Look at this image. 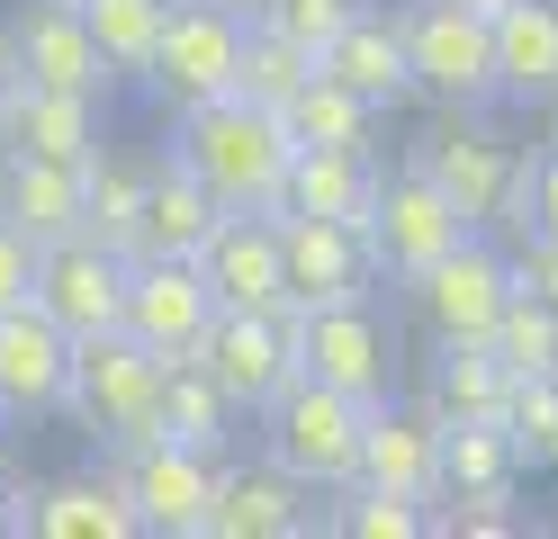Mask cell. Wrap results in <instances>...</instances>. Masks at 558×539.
<instances>
[{"mask_svg":"<svg viewBox=\"0 0 558 539\" xmlns=\"http://www.w3.org/2000/svg\"><path fill=\"white\" fill-rule=\"evenodd\" d=\"M289 154L298 135L279 108L217 90L198 108H171V162H181L226 216H279V189H289Z\"/></svg>","mask_w":558,"mask_h":539,"instance_id":"1","label":"cell"},{"mask_svg":"<svg viewBox=\"0 0 558 539\" xmlns=\"http://www.w3.org/2000/svg\"><path fill=\"white\" fill-rule=\"evenodd\" d=\"M361 422H369L361 395H342L325 378H289L262 405V458L279 477H298L306 494H333L361 477Z\"/></svg>","mask_w":558,"mask_h":539,"instance_id":"2","label":"cell"},{"mask_svg":"<svg viewBox=\"0 0 558 539\" xmlns=\"http://www.w3.org/2000/svg\"><path fill=\"white\" fill-rule=\"evenodd\" d=\"M63 414H73L90 441H109V450L154 441L162 431V359L135 342L126 323L73 342V395H63Z\"/></svg>","mask_w":558,"mask_h":539,"instance_id":"3","label":"cell"},{"mask_svg":"<svg viewBox=\"0 0 558 539\" xmlns=\"http://www.w3.org/2000/svg\"><path fill=\"white\" fill-rule=\"evenodd\" d=\"M405 19V63L414 90L441 108H486L496 99V19L469 10V0H414Z\"/></svg>","mask_w":558,"mask_h":539,"instance_id":"4","label":"cell"},{"mask_svg":"<svg viewBox=\"0 0 558 539\" xmlns=\"http://www.w3.org/2000/svg\"><path fill=\"white\" fill-rule=\"evenodd\" d=\"M414 171H424L469 225H496V216H513V189H522V144H505L496 126H477V108H450V118L424 135Z\"/></svg>","mask_w":558,"mask_h":539,"instance_id":"5","label":"cell"},{"mask_svg":"<svg viewBox=\"0 0 558 539\" xmlns=\"http://www.w3.org/2000/svg\"><path fill=\"white\" fill-rule=\"evenodd\" d=\"M298 297L279 306V315H253V306H217V323H207V342L190 351L207 378H217L234 395V414H262L279 387L298 378Z\"/></svg>","mask_w":558,"mask_h":539,"instance_id":"6","label":"cell"},{"mask_svg":"<svg viewBox=\"0 0 558 539\" xmlns=\"http://www.w3.org/2000/svg\"><path fill=\"white\" fill-rule=\"evenodd\" d=\"M234 54H243V10H226V0H171L154 63H145V90L162 108H198V99L234 90Z\"/></svg>","mask_w":558,"mask_h":539,"instance_id":"7","label":"cell"},{"mask_svg":"<svg viewBox=\"0 0 558 539\" xmlns=\"http://www.w3.org/2000/svg\"><path fill=\"white\" fill-rule=\"evenodd\" d=\"M405 297H414V323H424L433 342H486L496 315H505V297H513V261L469 234V243H450L433 270H414Z\"/></svg>","mask_w":558,"mask_h":539,"instance_id":"8","label":"cell"},{"mask_svg":"<svg viewBox=\"0 0 558 539\" xmlns=\"http://www.w3.org/2000/svg\"><path fill=\"white\" fill-rule=\"evenodd\" d=\"M298 378H325L361 405H388V378H397V351H388V323H378L369 297H333V306H306L298 315Z\"/></svg>","mask_w":558,"mask_h":539,"instance_id":"9","label":"cell"},{"mask_svg":"<svg viewBox=\"0 0 558 539\" xmlns=\"http://www.w3.org/2000/svg\"><path fill=\"white\" fill-rule=\"evenodd\" d=\"M109 477L135 503V530H162V539H198L207 530V494H217V450H190V441H135L118 450Z\"/></svg>","mask_w":558,"mask_h":539,"instance_id":"10","label":"cell"},{"mask_svg":"<svg viewBox=\"0 0 558 539\" xmlns=\"http://www.w3.org/2000/svg\"><path fill=\"white\" fill-rule=\"evenodd\" d=\"M469 234H477V225H469V216L450 207L414 162H405V171H378V198H369V252H378V270H388V279L433 270L441 252L469 243Z\"/></svg>","mask_w":558,"mask_h":539,"instance_id":"11","label":"cell"},{"mask_svg":"<svg viewBox=\"0 0 558 539\" xmlns=\"http://www.w3.org/2000/svg\"><path fill=\"white\" fill-rule=\"evenodd\" d=\"M217 323V287L198 261H171V252H135L126 261V333L154 359H190Z\"/></svg>","mask_w":558,"mask_h":539,"instance_id":"12","label":"cell"},{"mask_svg":"<svg viewBox=\"0 0 558 539\" xmlns=\"http://www.w3.org/2000/svg\"><path fill=\"white\" fill-rule=\"evenodd\" d=\"M37 306H46L73 342L118 333V323H126V252L90 243V234L37 243Z\"/></svg>","mask_w":558,"mask_h":539,"instance_id":"13","label":"cell"},{"mask_svg":"<svg viewBox=\"0 0 558 539\" xmlns=\"http://www.w3.org/2000/svg\"><path fill=\"white\" fill-rule=\"evenodd\" d=\"M63 395H73V333L37 297L0 306V414H63Z\"/></svg>","mask_w":558,"mask_h":539,"instance_id":"14","label":"cell"},{"mask_svg":"<svg viewBox=\"0 0 558 539\" xmlns=\"http://www.w3.org/2000/svg\"><path fill=\"white\" fill-rule=\"evenodd\" d=\"M279 270H289V297H298V306H333V297H369L378 252H369L361 225L279 207Z\"/></svg>","mask_w":558,"mask_h":539,"instance_id":"15","label":"cell"},{"mask_svg":"<svg viewBox=\"0 0 558 539\" xmlns=\"http://www.w3.org/2000/svg\"><path fill=\"white\" fill-rule=\"evenodd\" d=\"M10 72L19 82H46V90H82L99 99L109 90V63H99L90 46V19H82V0H27V10L10 19Z\"/></svg>","mask_w":558,"mask_h":539,"instance_id":"16","label":"cell"},{"mask_svg":"<svg viewBox=\"0 0 558 539\" xmlns=\"http://www.w3.org/2000/svg\"><path fill=\"white\" fill-rule=\"evenodd\" d=\"M198 270L217 287V306L279 315L289 306V270H279V216H217V234L198 243Z\"/></svg>","mask_w":558,"mask_h":539,"instance_id":"17","label":"cell"},{"mask_svg":"<svg viewBox=\"0 0 558 539\" xmlns=\"http://www.w3.org/2000/svg\"><path fill=\"white\" fill-rule=\"evenodd\" d=\"M361 486L441 503V422H433V405H369V422H361Z\"/></svg>","mask_w":558,"mask_h":539,"instance_id":"18","label":"cell"},{"mask_svg":"<svg viewBox=\"0 0 558 539\" xmlns=\"http://www.w3.org/2000/svg\"><path fill=\"white\" fill-rule=\"evenodd\" d=\"M316 522V494L279 467H217V494H207V530L198 539H298Z\"/></svg>","mask_w":558,"mask_h":539,"instance_id":"19","label":"cell"},{"mask_svg":"<svg viewBox=\"0 0 558 539\" xmlns=\"http://www.w3.org/2000/svg\"><path fill=\"white\" fill-rule=\"evenodd\" d=\"M342 90H361L369 108H405L414 99V63H405V19L388 10H352V27L316 54Z\"/></svg>","mask_w":558,"mask_h":539,"instance_id":"20","label":"cell"},{"mask_svg":"<svg viewBox=\"0 0 558 539\" xmlns=\"http://www.w3.org/2000/svg\"><path fill=\"white\" fill-rule=\"evenodd\" d=\"M496 19V99L558 108V0H505Z\"/></svg>","mask_w":558,"mask_h":539,"instance_id":"21","label":"cell"},{"mask_svg":"<svg viewBox=\"0 0 558 539\" xmlns=\"http://www.w3.org/2000/svg\"><path fill=\"white\" fill-rule=\"evenodd\" d=\"M0 216L27 243H63L82 234V162H46V154H0Z\"/></svg>","mask_w":558,"mask_h":539,"instance_id":"22","label":"cell"},{"mask_svg":"<svg viewBox=\"0 0 558 539\" xmlns=\"http://www.w3.org/2000/svg\"><path fill=\"white\" fill-rule=\"evenodd\" d=\"M0 144L46 154V162H90V154H99V99H82V90H46V82H19L10 108H0Z\"/></svg>","mask_w":558,"mask_h":539,"instance_id":"23","label":"cell"},{"mask_svg":"<svg viewBox=\"0 0 558 539\" xmlns=\"http://www.w3.org/2000/svg\"><path fill=\"white\" fill-rule=\"evenodd\" d=\"M369 198H378V162L369 154H342V144H298V154H289V189H279V207L333 216V225H361L369 234Z\"/></svg>","mask_w":558,"mask_h":539,"instance_id":"24","label":"cell"},{"mask_svg":"<svg viewBox=\"0 0 558 539\" xmlns=\"http://www.w3.org/2000/svg\"><path fill=\"white\" fill-rule=\"evenodd\" d=\"M19 530H37V539H135V503H126L118 477H63V486L27 494Z\"/></svg>","mask_w":558,"mask_h":539,"instance_id":"25","label":"cell"},{"mask_svg":"<svg viewBox=\"0 0 558 539\" xmlns=\"http://www.w3.org/2000/svg\"><path fill=\"white\" fill-rule=\"evenodd\" d=\"M433 422H505L513 405V369L486 342H433V387H424Z\"/></svg>","mask_w":558,"mask_h":539,"instance_id":"26","label":"cell"},{"mask_svg":"<svg viewBox=\"0 0 558 539\" xmlns=\"http://www.w3.org/2000/svg\"><path fill=\"white\" fill-rule=\"evenodd\" d=\"M145 162H126V154H90L82 162V234L90 243H109V252H145Z\"/></svg>","mask_w":558,"mask_h":539,"instance_id":"27","label":"cell"},{"mask_svg":"<svg viewBox=\"0 0 558 539\" xmlns=\"http://www.w3.org/2000/svg\"><path fill=\"white\" fill-rule=\"evenodd\" d=\"M217 198L198 189V180L181 171V162H162L154 180H145V252H171V261H198V243L217 234Z\"/></svg>","mask_w":558,"mask_h":539,"instance_id":"28","label":"cell"},{"mask_svg":"<svg viewBox=\"0 0 558 539\" xmlns=\"http://www.w3.org/2000/svg\"><path fill=\"white\" fill-rule=\"evenodd\" d=\"M162 441L226 450L234 441V395L198 369V359H162Z\"/></svg>","mask_w":558,"mask_h":539,"instance_id":"29","label":"cell"},{"mask_svg":"<svg viewBox=\"0 0 558 539\" xmlns=\"http://www.w3.org/2000/svg\"><path fill=\"white\" fill-rule=\"evenodd\" d=\"M279 118H289V135H298V144H342V154H369L378 108H369L361 90H342L333 72L316 63V72H306V90H298L289 108H279Z\"/></svg>","mask_w":558,"mask_h":539,"instance_id":"30","label":"cell"},{"mask_svg":"<svg viewBox=\"0 0 558 539\" xmlns=\"http://www.w3.org/2000/svg\"><path fill=\"white\" fill-rule=\"evenodd\" d=\"M82 19H90V46H99V63H109V82H145L171 0H82Z\"/></svg>","mask_w":558,"mask_h":539,"instance_id":"31","label":"cell"},{"mask_svg":"<svg viewBox=\"0 0 558 539\" xmlns=\"http://www.w3.org/2000/svg\"><path fill=\"white\" fill-rule=\"evenodd\" d=\"M306 72H316V54L298 46V36H279L270 19H243V54H234V90L262 99V108H289L306 90Z\"/></svg>","mask_w":558,"mask_h":539,"instance_id":"32","label":"cell"},{"mask_svg":"<svg viewBox=\"0 0 558 539\" xmlns=\"http://www.w3.org/2000/svg\"><path fill=\"white\" fill-rule=\"evenodd\" d=\"M513 477H522V450L505 422H441V494H486Z\"/></svg>","mask_w":558,"mask_h":539,"instance_id":"33","label":"cell"},{"mask_svg":"<svg viewBox=\"0 0 558 539\" xmlns=\"http://www.w3.org/2000/svg\"><path fill=\"white\" fill-rule=\"evenodd\" d=\"M333 539H414V530H433V503H414V494H388V486H333V503L316 513Z\"/></svg>","mask_w":558,"mask_h":539,"instance_id":"34","label":"cell"},{"mask_svg":"<svg viewBox=\"0 0 558 539\" xmlns=\"http://www.w3.org/2000/svg\"><path fill=\"white\" fill-rule=\"evenodd\" d=\"M486 351H496L513 378H558V315L532 297V287H513L505 315H496V333H486Z\"/></svg>","mask_w":558,"mask_h":539,"instance_id":"35","label":"cell"},{"mask_svg":"<svg viewBox=\"0 0 558 539\" xmlns=\"http://www.w3.org/2000/svg\"><path fill=\"white\" fill-rule=\"evenodd\" d=\"M505 431H513L522 467H558V378H513Z\"/></svg>","mask_w":558,"mask_h":539,"instance_id":"36","label":"cell"},{"mask_svg":"<svg viewBox=\"0 0 558 539\" xmlns=\"http://www.w3.org/2000/svg\"><path fill=\"white\" fill-rule=\"evenodd\" d=\"M352 10H361V0H262V10H253V19H270L279 36H298V46H306V54H325V46H333V36H342V27H352Z\"/></svg>","mask_w":558,"mask_h":539,"instance_id":"37","label":"cell"},{"mask_svg":"<svg viewBox=\"0 0 558 539\" xmlns=\"http://www.w3.org/2000/svg\"><path fill=\"white\" fill-rule=\"evenodd\" d=\"M513 225L558 243V144L549 154H522V189H513Z\"/></svg>","mask_w":558,"mask_h":539,"instance_id":"38","label":"cell"},{"mask_svg":"<svg viewBox=\"0 0 558 539\" xmlns=\"http://www.w3.org/2000/svg\"><path fill=\"white\" fill-rule=\"evenodd\" d=\"M433 530H469V539H505V530H522V513H513V486L450 494V513H433Z\"/></svg>","mask_w":558,"mask_h":539,"instance_id":"39","label":"cell"},{"mask_svg":"<svg viewBox=\"0 0 558 539\" xmlns=\"http://www.w3.org/2000/svg\"><path fill=\"white\" fill-rule=\"evenodd\" d=\"M19 297H37V243L0 216V306H19Z\"/></svg>","mask_w":558,"mask_h":539,"instance_id":"40","label":"cell"},{"mask_svg":"<svg viewBox=\"0 0 558 539\" xmlns=\"http://www.w3.org/2000/svg\"><path fill=\"white\" fill-rule=\"evenodd\" d=\"M513 287H532V297L558 315V243H541V234H522V252H513Z\"/></svg>","mask_w":558,"mask_h":539,"instance_id":"41","label":"cell"},{"mask_svg":"<svg viewBox=\"0 0 558 539\" xmlns=\"http://www.w3.org/2000/svg\"><path fill=\"white\" fill-rule=\"evenodd\" d=\"M19 513H27V486H19L10 450H0V530H19Z\"/></svg>","mask_w":558,"mask_h":539,"instance_id":"42","label":"cell"},{"mask_svg":"<svg viewBox=\"0 0 558 539\" xmlns=\"http://www.w3.org/2000/svg\"><path fill=\"white\" fill-rule=\"evenodd\" d=\"M10 90H19V72H10V46H0V108H10Z\"/></svg>","mask_w":558,"mask_h":539,"instance_id":"43","label":"cell"},{"mask_svg":"<svg viewBox=\"0 0 558 539\" xmlns=\"http://www.w3.org/2000/svg\"><path fill=\"white\" fill-rule=\"evenodd\" d=\"M226 10H243V19H253V10H262V0H226Z\"/></svg>","mask_w":558,"mask_h":539,"instance_id":"44","label":"cell"},{"mask_svg":"<svg viewBox=\"0 0 558 539\" xmlns=\"http://www.w3.org/2000/svg\"><path fill=\"white\" fill-rule=\"evenodd\" d=\"M469 10H505V0H469Z\"/></svg>","mask_w":558,"mask_h":539,"instance_id":"45","label":"cell"},{"mask_svg":"<svg viewBox=\"0 0 558 539\" xmlns=\"http://www.w3.org/2000/svg\"><path fill=\"white\" fill-rule=\"evenodd\" d=\"M0 431H10V414H0Z\"/></svg>","mask_w":558,"mask_h":539,"instance_id":"46","label":"cell"},{"mask_svg":"<svg viewBox=\"0 0 558 539\" xmlns=\"http://www.w3.org/2000/svg\"><path fill=\"white\" fill-rule=\"evenodd\" d=\"M549 144H558V135H549Z\"/></svg>","mask_w":558,"mask_h":539,"instance_id":"47","label":"cell"}]
</instances>
